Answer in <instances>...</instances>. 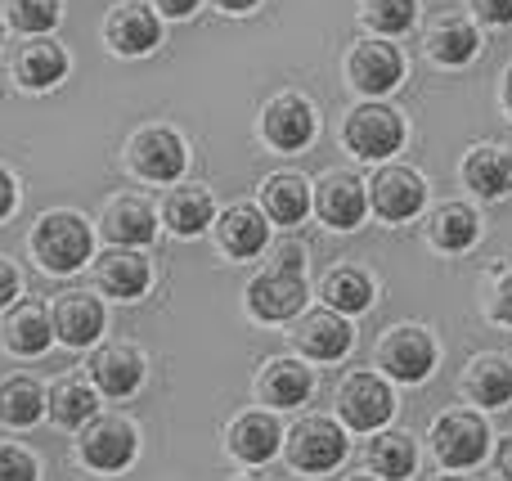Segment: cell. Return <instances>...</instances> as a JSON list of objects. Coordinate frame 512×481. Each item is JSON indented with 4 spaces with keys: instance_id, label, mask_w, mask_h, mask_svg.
<instances>
[{
    "instance_id": "9c48e42d",
    "label": "cell",
    "mask_w": 512,
    "mask_h": 481,
    "mask_svg": "<svg viewBox=\"0 0 512 481\" xmlns=\"http://www.w3.org/2000/svg\"><path fill=\"white\" fill-rule=\"evenodd\" d=\"M342 455H346V437L337 423L306 419L292 428L288 459H292V468H301V473H328V468L342 464Z\"/></svg>"
},
{
    "instance_id": "4316f807",
    "label": "cell",
    "mask_w": 512,
    "mask_h": 481,
    "mask_svg": "<svg viewBox=\"0 0 512 481\" xmlns=\"http://www.w3.org/2000/svg\"><path fill=\"white\" fill-rule=\"evenodd\" d=\"M279 441H283V432L270 414H243L230 428V450L243 464H265V459L279 450Z\"/></svg>"
},
{
    "instance_id": "484cf974",
    "label": "cell",
    "mask_w": 512,
    "mask_h": 481,
    "mask_svg": "<svg viewBox=\"0 0 512 481\" xmlns=\"http://www.w3.org/2000/svg\"><path fill=\"white\" fill-rule=\"evenodd\" d=\"M427 234H432V243L441 252H468L472 243H477V234H481V221H477V212H472V207L445 203V207H436V212H432Z\"/></svg>"
},
{
    "instance_id": "74e56055",
    "label": "cell",
    "mask_w": 512,
    "mask_h": 481,
    "mask_svg": "<svg viewBox=\"0 0 512 481\" xmlns=\"http://www.w3.org/2000/svg\"><path fill=\"white\" fill-rule=\"evenodd\" d=\"M472 9H477L481 23L490 27H508L512 23V0H472Z\"/></svg>"
},
{
    "instance_id": "ffe728a7",
    "label": "cell",
    "mask_w": 512,
    "mask_h": 481,
    "mask_svg": "<svg viewBox=\"0 0 512 481\" xmlns=\"http://www.w3.org/2000/svg\"><path fill=\"white\" fill-rule=\"evenodd\" d=\"M463 180L481 198H504L512 189V153L499 149V144H477L463 158Z\"/></svg>"
},
{
    "instance_id": "8fae6325",
    "label": "cell",
    "mask_w": 512,
    "mask_h": 481,
    "mask_svg": "<svg viewBox=\"0 0 512 481\" xmlns=\"http://www.w3.org/2000/svg\"><path fill=\"white\" fill-rule=\"evenodd\" d=\"M432 441H436V455H441V464L450 468H472L486 459V423L477 419V414H445V419H436L432 428Z\"/></svg>"
},
{
    "instance_id": "f546056e",
    "label": "cell",
    "mask_w": 512,
    "mask_h": 481,
    "mask_svg": "<svg viewBox=\"0 0 512 481\" xmlns=\"http://www.w3.org/2000/svg\"><path fill=\"white\" fill-rule=\"evenodd\" d=\"M468 396L477 405H486V410H499V405L512 401V365L499 356L490 360H477L468 374Z\"/></svg>"
},
{
    "instance_id": "7c38bea8",
    "label": "cell",
    "mask_w": 512,
    "mask_h": 481,
    "mask_svg": "<svg viewBox=\"0 0 512 481\" xmlns=\"http://www.w3.org/2000/svg\"><path fill=\"white\" fill-rule=\"evenodd\" d=\"M378 360L391 378H400V383H423L436 365V342L427 338L423 329H391V338L382 342Z\"/></svg>"
},
{
    "instance_id": "2e32d148",
    "label": "cell",
    "mask_w": 512,
    "mask_h": 481,
    "mask_svg": "<svg viewBox=\"0 0 512 481\" xmlns=\"http://www.w3.org/2000/svg\"><path fill=\"white\" fill-rule=\"evenodd\" d=\"M95 279H99V288H104L108 297L135 302V297H144V288H149L153 270H149V261H144L140 252L117 248V252H104V257L95 261Z\"/></svg>"
},
{
    "instance_id": "b9f144b4",
    "label": "cell",
    "mask_w": 512,
    "mask_h": 481,
    "mask_svg": "<svg viewBox=\"0 0 512 481\" xmlns=\"http://www.w3.org/2000/svg\"><path fill=\"white\" fill-rule=\"evenodd\" d=\"M153 5H158L167 18H189L198 9V0H153Z\"/></svg>"
},
{
    "instance_id": "ac0fdd59",
    "label": "cell",
    "mask_w": 512,
    "mask_h": 481,
    "mask_svg": "<svg viewBox=\"0 0 512 481\" xmlns=\"http://www.w3.org/2000/svg\"><path fill=\"white\" fill-rule=\"evenodd\" d=\"M63 77H68V54H63L59 41L36 36V41H27L23 50H18V59H14V81L18 86L50 90V86H59Z\"/></svg>"
},
{
    "instance_id": "44dd1931",
    "label": "cell",
    "mask_w": 512,
    "mask_h": 481,
    "mask_svg": "<svg viewBox=\"0 0 512 481\" xmlns=\"http://www.w3.org/2000/svg\"><path fill=\"white\" fill-rule=\"evenodd\" d=\"M104 234L117 243V248H144L158 234V216L144 198H117L104 212Z\"/></svg>"
},
{
    "instance_id": "5b68a950",
    "label": "cell",
    "mask_w": 512,
    "mask_h": 481,
    "mask_svg": "<svg viewBox=\"0 0 512 481\" xmlns=\"http://www.w3.org/2000/svg\"><path fill=\"white\" fill-rule=\"evenodd\" d=\"M319 131V117H315V104L301 95H279L265 104L261 113V135L265 144H274L279 153H297L315 140Z\"/></svg>"
},
{
    "instance_id": "f6af8a7d",
    "label": "cell",
    "mask_w": 512,
    "mask_h": 481,
    "mask_svg": "<svg viewBox=\"0 0 512 481\" xmlns=\"http://www.w3.org/2000/svg\"><path fill=\"white\" fill-rule=\"evenodd\" d=\"M504 108L512 113V68H508V77H504Z\"/></svg>"
},
{
    "instance_id": "4dcf8cb0",
    "label": "cell",
    "mask_w": 512,
    "mask_h": 481,
    "mask_svg": "<svg viewBox=\"0 0 512 481\" xmlns=\"http://www.w3.org/2000/svg\"><path fill=\"white\" fill-rule=\"evenodd\" d=\"M41 410H45V396L32 378H9V383L0 387V419H5L9 428H32V423L41 419Z\"/></svg>"
},
{
    "instance_id": "30bf717a",
    "label": "cell",
    "mask_w": 512,
    "mask_h": 481,
    "mask_svg": "<svg viewBox=\"0 0 512 481\" xmlns=\"http://www.w3.org/2000/svg\"><path fill=\"white\" fill-rule=\"evenodd\" d=\"M104 41L113 54H131L135 59V54H149L162 41V23L144 0H122L104 23Z\"/></svg>"
},
{
    "instance_id": "7bdbcfd3",
    "label": "cell",
    "mask_w": 512,
    "mask_h": 481,
    "mask_svg": "<svg viewBox=\"0 0 512 481\" xmlns=\"http://www.w3.org/2000/svg\"><path fill=\"white\" fill-rule=\"evenodd\" d=\"M216 5H221L225 14H252V9L261 5V0H216Z\"/></svg>"
},
{
    "instance_id": "277c9868",
    "label": "cell",
    "mask_w": 512,
    "mask_h": 481,
    "mask_svg": "<svg viewBox=\"0 0 512 481\" xmlns=\"http://www.w3.org/2000/svg\"><path fill=\"white\" fill-rule=\"evenodd\" d=\"M126 162L135 167V176L153 180V185H167V180L185 176L189 149L171 126H149V131L131 135V144H126Z\"/></svg>"
},
{
    "instance_id": "5bb4252c",
    "label": "cell",
    "mask_w": 512,
    "mask_h": 481,
    "mask_svg": "<svg viewBox=\"0 0 512 481\" xmlns=\"http://www.w3.org/2000/svg\"><path fill=\"white\" fill-rule=\"evenodd\" d=\"M315 207H319V216H324V225H333V230H355V225L369 216V189L355 176H346V171H333V176L319 185Z\"/></svg>"
},
{
    "instance_id": "8d00e7d4",
    "label": "cell",
    "mask_w": 512,
    "mask_h": 481,
    "mask_svg": "<svg viewBox=\"0 0 512 481\" xmlns=\"http://www.w3.org/2000/svg\"><path fill=\"white\" fill-rule=\"evenodd\" d=\"M0 481H36V459L18 446H0Z\"/></svg>"
},
{
    "instance_id": "d6986e66",
    "label": "cell",
    "mask_w": 512,
    "mask_h": 481,
    "mask_svg": "<svg viewBox=\"0 0 512 481\" xmlns=\"http://www.w3.org/2000/svg\"><path fill=\"white\" fill-rule=\"evenodd\" d=\"M162 221H167L171 234L194 239V234H203L207 225L216 221V203L203 185H180V189H171L167 203H162Z\"/></svg>"
},
{
    "instance_id": "1f68e13d",
    "label": "cell",
    "mask_w": 512,
    "mask_h": 481,
    "mask_svg": "<svg viewBox=\"0 0 512 481\" xmlns=\"http://www.w3.org/2000/svg\"><path fill=\"white\" fill-rule=\"evenodd\" d=\"M324 297L333 311L360 315L364 306L373 302V284H369V275H360V270H333V275L324 279Z\"/></svg>"
},
{
    "instance_id": "603a6c76",
    "label": "cell",
    "mask_w": 512,
    "mask_h": 481,
    "mask_svg": "<svg viewBox=\"0 0 512 481\" xmlns=\"http://www.w3.org/2000/svg\"><path fill=\"white\" fill-rule=\"evenodd\" d=\"M261 207L270 212L274 225L306 221V212H310V185L301 176H292V171H279V176H270L261 185Z\"/></svg>"
},
{
    "instance_id": "e0dca14e",
    "label": "cell",
    "mask_w": 512,
    "mask_h": 481,
    "mask_svg": "<svg viewBox=\"0 0 512 481\" xmlns=\"http://www.w3.org/2000/svg\"><path fill=\"white\" fill-rule=\"evenodd\" d=\"M54 333H59L68 347H90V342L104 333V306L90 293H68L54 302Z\"/></svg>"
},
{
    "instance_id": "83f0119b",
    "label": "cell",
    "mask_w": 512,
    "mask_h": 481,
    "mask_svg": "<svg viewBox=\"0 0 512 481\" xmlns=\"http://www.w3.org/2000/svg\"><path fill=\"white\" fill-rule=\"evenodd\" d=\"M50 338H54L50 315H45L41 306H32V302H23L5 320V347L14 351V356H41V351L50 347Z\"/></svg>"
},
{
    "instance_id": "f1b7e54d",
    "label": "cell",
    "mask_w": 512,
    "mask_h": 481,
    "mask_svg": "<svg viewBox=\"0 0 512 481\" xmlns=\"http://www.w3.org/2000/svg\"><path fill=\"white\" fill-rule=\"evenodd\" d=\"M310 392H315V378H310V369L297 365V360H274V365L265 369V378H261V396L270 405H279V410L301 405Z\"/></svg>"
},
{
    "instance_id": "d4e9b609",
    "label": "cell",
    "mask_w": 512,
    "mask_h": 481,
    "mask_svg": "<svg viewBox=\"0 0 512 481\" xmlns=\"http://www.w3.org/2000/svg\"><path fill=\"white\" fill-rule=\"evenodd\" d=\"M477 27L463 23V18H441V23L432 27V36H427V54H432L436 63H445V68H463V63L477 59Z\"/></svg>"
},
{
    "instance_id": "52a82bcc",
    "label": "cell",
    "mask_w": 512,
    "mask_h": 481,
    "mask_svg": "<svg viewBox=\"0 0 512 481\" xmlns=\"http://www.w3.org/2000/svg\"><path fill=\"white\" fill-rule=\"evenodd\" d=\"M364 189H369V207L382 221H409L427 203V180L409 167H382Z\"/></svg>"
},
{
    "instance_id": "681fc988",
    "label": "cell",
    "mask_w": 512,
    "mask_h": 481,
    "mask_svg": "<svg viewBox=\"0 0 512 481\" xmlns=\"http://www.w3.org/2000/svg\"><path fill=\"white\" fill-rule=\"evenodd\" d=\"M445 481H459V477H445Z\"/></svg>"
},
{
    "instance_id": "ee69618b",
    "label": "cell",
    "mask_w": 512,
    "mask_h": 481,
    "mask_svg": "<svg viewBox=\"0 0 512 481\" xmlns=\"http://www.w3.org/2000/svg\"><path fill=\"white\" fill-rule=\"evenodd\" d=\"M499 473H504V481H512V437L499 446Z\"/></svg>"
},
{
    "instance_id": "d590c367",
    "label": "cell",
    "mask_w": 512,
    "mask_h": 481,
    "mask_svg": "<svg viewBox=\"0 0 512 481\" xmlns=\"http://www.w3.org/2000/svg\"><path fill=\"white\" fill-rule=\"evenodd\" d=\"M5 14L18 32L45 36L63 18V0H5Z\"/></svg>"
},
{
    "instance_id": "c3c4849f",
    "label": "cell",
    "mask_w": 512,
    "mask_h": 481,
    "mask_svg": "<svg viewBox=\"0 0 512 481\" xmlns=\"http://www.w3.org/2000/svg\"><path fill=\"white\" fill-rule=\"evenodd\" d=\"M243 481H261V477H243Z\"/></svg>"
},
{
    "instance_id": "f35d334b",
    "label": "cell",
    "mask_w": 512,
    "mask_h": 481,
    "mask_svg": "<svg viewBox=\"0 0 512 481\" xmlns=\"http://www.w3.org/2000/svg\"><path fill=\"white\" fill-rule=\"evenodd\" d=\"M490 311H495V320H499V324H512V275L499 279V288H495V302H490Z\"/></svg>"
},
{
    "instance_id": "836d02e7",
    "label": "cell",
    "mask_w": 512,
    "mask_h": 481,
    "mask_svg": "<svg viewBox=\"0 0 512 481\" xmlns=\"http://www.w3.org/2000/svg\"><path fill=\"white\" fill-rule=\"evenodd\" d=\"M369 464L378 468V477L400 481V477L414 473L418 450H414V441H409V437H400V432H387V437H378L369 446Z\"/></svg>"
},
{
    "instance_id": "6da1fadb",
    "label": "cell",
    "mask_w": 512,
    "mask_h": 481,
    "mask_svg": "<svg viewBox=\"0 0 512 481\" xmlns=\"http://www.w3.org/2000/svg\"><path fill=\"white\" fill-rule=\"evenodd\" d=\"M248 306H252L256 320H265V324L292 320V315L306 306V266H301L297 248H283L279 261L252 279L248 284Z\"/></svg>"
},
{
    "instance_id": "e575fe53",
    "label": "cell",
    "mask_w": 512,
    "mask_h": 481,
    "mask_svg": "<svg viewBox=\"0 0 512 481\" xmlns=\"http://www.w3.org/2000/svg\"><path fill=\"white\" fill-rule=\"evenodd\" d=\"M360 18L378 36H400V32H409V27H414L418 0H360Z\"/></svg>"
},
{
    "instance_id": "ab89813d",
    "label": "cell",
    "mask_w": 512,
    "mask_h": 481,
    "mask_svg": "<svg viewBox=\"0 0 512 481\" xmlns=\"http://www.w3.org/2000/svg\"><path fill=\"white\" fill-rule=\"evenodd\" d=\"M18 293H23V284H18V270L9 266L5 257H0V311H5V306L14 302Z\"/></svg>"
},
{
    "instance_id": "9a60e30c",
    "label": "cell",
    "mask_w": 512,
    "mask_h": 481,
    "mask_svg": "<svg viewBox=\"0 0 512 481\" xmlns=\"http://www.w3.org/2000/svg\"><path fill=\"white\" fill-rule=\"evenodd\" d=\"M292 342H297L310 360H342L346 351H351V342H355V329L337 311H315V315H306V320L297 324Z\"/></svg>"
},
{
    "instance_id": "bcb514c9",
    "label": "cell",
    "mask_w": 512,
    "mask_h": 481,
    "mask_svg": "<svg viewBox=\"0 0 512 481\" xmlns=\"http://www.w3.org/2000/svg\"><path fill=\"white\" fill-rule=\"evenodd\" d=\"M0 45H5V23H0Z\"/></svg>"
},
{
    "instance_id": "7402d4cb",
    "label": "cell",
    "mask_w": 512,
    "mask_h": 481,
    "mask_svg": "<svg viewBox=\"0 0 512 481\" xmlns=\"http://www.w3.org/2000/svg\"><path fill=\"white\" fill-rule=\"evenodd\" d=\"M216 234H221V248L230 252V257H256V252L270 243V225H265V216L248 203L230 207V212L221 216V225H216Z\"/></svg>"
},
{
    "instance_id": "3957f363",
    "label": "cell",
    "mask_w": 512,
    "mask_h": 481,
    "mask_svg": "<svg viewBox=\"0 0 512 481\" xmlns=\"http://www.w3.org/2000/svg\"><path fill=\"white\" fill-rule=\"evenodd\" d=\"M342 140L355 158L382 162V158H391V153H400V144H405V122H400L396 108L373 99V104H360L351 117H346Z\"/></svg>"
},
{
    "instance_id": "7a4b0ae2",
    "label": "cell",
    "mask_w": 512,
    "mask_h": 481,
    "mask_svg": "<svg viewBox=\"0 0 512 481\" xmlns=\"http://www.w3.org/2000/svg\"><path fill=\"white\" fill-rule=\"evenodd\" d=\"M95 234L77 212H45L32 230V252L50 275H72L90 261Z\"/></svg>"
},
{
    "instance_id": "ba28073f",
    "label": "cell",
    "mask_w": 512,
    "mask_h": 481,
    "mask_svg": "<svg viewBox=\"0 0 512 481\" xmlns=\"http://www.w3.org/2000/svg\"><path fill=\"white\" fill-rule=\"evenodd\" d=\"M337 410H342L346 428L373 432L396 414V396H391V387L382 383L378 374H355V378H346L342 392H337Z\"/></svg>"
},
{
    "instance_id": "d6a6232c",
    "label": "cell",
    "mask_w": 512,
    "mask_h": 481,
    "mask_svg": "<svg viewBox=\"0 0 512 481\" xmlns=\"http://www.w3.org/2000/svg\"><path fill=\"white\" fill-rule=\"evenodd\" d=\"M45 405H50L54 423H63V428H81V423H90L95 419V410H99L90 383H59Z\"/></svg>"
},
{
    "instance_id": "4fadbf2b",
    "label": "cell",
    "mask_w": 512,
    "mask_h": 481,
    "mask_svg": "<svg viewBox=\"0 0 512 481\" xmlns=\"http://www.w3.org/2000/svg\"><path fill=\"white\" fill-rule=\"evenodd\" d=\"M81 459L99 473H117L135 459V428L126 419H95L81 437Z\"/></svg>"
},
{
    "instance_id": "8992f818",
    "label": "cell",
    "mask_w": 512,
    "mask_h": 481,
    "mask_svg": "<svg viewBox=\"0 0 512 481\" xmlns=\"http://www.w3.org/2000/svg\"><path fill=\"white\" fill-rule=\"evenodd\" d=\"M346 77H351V86L360 95L378 99V95H391L405 81V59L387 41H360L351 50V59H346Z\"/></svg>"
},
{
    "instance_id": "7dc6e473",
    "label": "cell",
    "mask_w": 512,
    "mask_h": 481,
    "mask_svg": "<svg viewBox=\"0 0 512 481\" xmlns=\"http://www.w3.org/2000/svg\"><path fill=\"white\" fill-rule=\"evenodd\" d=\"M351 481H373V477H351Z\"/></svg>"
},
{
    "instance_id": "60d3db41",
    "label": "cell",
    "mask_w": 512,
    "mask_h": 481,
    "mask_svg": "<svg viewBox=\"0 0 512 481\" xmlns=\"http://www.w3.org/2000/svg\"><path fill=\"white\" fill-rule=\"evenodd\" d=\"M14 207H18V185H14V176L0 167V221H5Z\"/></svg>"
},
{
    "instance_id": "cb8c5ba5",
    "label": "cell",
    "mask_w": 512,
    "mask_h": 481,
    "mask_svg": "<svg viewBox=\"0 0 512 481\" xmlns=\"http://www.w3.org/2000/svg\"><path fill=\"white\" fill-rule=\"evenodd\" d=\"M90 374H95L99 392L131 396L135 387H140V378H144V360H140V351H131V347H108V351H99L95 356Z\"/></svg>"
}]
</instances>
